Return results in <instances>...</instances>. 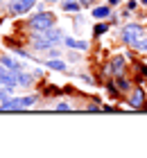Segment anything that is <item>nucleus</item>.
<instances>
[{"label": "nucleus", "mask_w": 147, "mask_h": 158, "mask_svg": "<svg viewBox=\"0 0 147 158\" xmlns=\"http://www.w3.org/2000/svg\"><path fill=\"white\" fill-rule=\"evenodd\" d=\"M63 39H66V36H63L61 30L50 27V30H45V32H36V34H34V48H36V50H48V48L57 45V43H61Z\"/></svg>", "instance_id": "1"}, {"label": "nucleus", "mask_w": 147, "mask_h": 158, "mask_svg": "<svg viewBox=\"0 0 147 158\" xmlns=\"http://www.w3.org/2000/svg\"><path fill=\"white\" fill-rule=\"evenodd\" d=\"M50 27H54V18L50 11H41L29 18V30H34V32H45Z\"/></svg>", "instance_id": "2"}, {"label": "nucleus", "mask_w": 147, "mask_h": 158, "mask_svg": "<svg viewBox=\"0 0 147 158\" xmlns=\"http://www.w3.org/2000/svg\"><path fill=\"white\" fill-rule=\"evenodd\" d=\"M145 36V30L141 25H136V23H129V25H124V30H122V41L124 43H129V45H136L138 41H141Z\"/></svg>", "instance_id": "3"}, {"label": "nucleus", "mask_w": 147, "mask_h": 158, "mask_svg": "<svg viewBox=\"0 0 147 158\" xmlns=\"http://www.w3.org/2000/svg\"><path fill=\"white\" fill-rule=\"evenodd\" d=\"M36 102V97H7L5 99V111H23L27 106H32Z\"/></svg>", "instance_id": "4"}, {"label": "nucleus", "mask_w": 147, "mask_h": 158, "mask_svg": "<svg viewBox=\"0 0 147 158\" xmlns=\"http://www.w3.org/2000/svg\"><path fill=\"white\" fill-rule=\"evenodd\" d=\"M34 5H36V0H9V11L16 14V16H20V14L29 11Z\"/></svg>", "instance_id": "5"}, {"label": "nucleus", "mask_w": 147, "mask_h": 158, "mask_svg": "<svg viewBox=\"0 0 147 158\" xmlns=\"http://www.w3.org/2000/svg\"><path fill=\"white\" fill-rule=\"evenodd\" d=\"M0 84H2V86H9V88L18 86V75H16V70L2 66V68H0Z\"/></svg>", "instance_id": "6"}, {"label": "nucleus", "mask_w": 147, "mask_h": 158, "mask_svg": "<svg viewBox=\"0 0 147 158\" xmlns=\"http://www.w3.org/2000/svg\"><path fill=\"white\" fill-rule=\"evenodd\" d=\"M122 68H124V59H122V56H115V59L106 66V73H109V75L120 77V75H122Z\"/></svg>", "instance_id": "7"}, {"label": "nucleus", "mask_w": 147, "mask_h": 158, "mask_svg": "<svg viewBox=\"0 0 147 158\" xmlns=\"http://www.w3.org/2000/svg\"><path fill=\"white\" fill-rule=\"evenodd\" d=\"M145 104V93H143V88H134L131 90V95H129V106H143Z\"/></svg>", "instance_id": "8"}, {"label": "nucleus", "mask_w": 147, "mask_h": 158, "mask_svg": "<svg viewBox=\"0 0 147 158\" xmlns=\"http://www.w3.org/2000/svg\"><path fill=\"white\" fill-rule=\"evenodd\" d=\"M0 66H5V68H11V70H20V63L14 59V56H0Z\"/></svg>", "instance_id": "9"}, {"label": "nucleus", "mask_w": 147, "mask_h": 158, "mask_svg": "<svg viewBox=\"0 0 147 158\" xmlns=\"http://www.w3.org/2000/svg\"><path fill=\"white\" fill-rule=\"evenodd\" d=\"M45 66L48 68H52V70H59V73H66V63L63 61H59V59H45Z\"/></svg>", "instance_id": "10"}, {"label": "nucleus", "mask_w": 147, "mask_h": 158, "mask_svg": "<svg viewBox=\"0 0 147 158\" xmlns=\"http://www.w3.org/2000/svg\"><path fill=\"white\" fill-rule=\"evenodd\" d=\"M93 16L97 18V20H102V18H106V16H111V9H109V7H95Z\"/></svg>", "instance_id": "11"}, {"label": "nucleus", "mask_w": 147, "mask_h": 158, "mask_svg": "<svg viewBox=\"0 0 147 158\" xmlns=\"http://www.w3.org/2000/svg\"><path fill=\"white\" fill-rule=\"evenodd\" d=\"M79 7H82V2H79V0H70V2H63V9H66V11H79Z\"/></svg>", "instance_id": "12"}, {"label": "nucleus", "mask_w": 147, "mask_h": 158, "mask_svg": "<svg viewBox=\"0 0 147 158\" xmlns=\"http://www.w3.org/2000/svg\"><path fill=\"white\" fill-rule=\"evenodd\" d=\"M16 75H18V84H20V86H23V84H29V81H32V75L23 73V70H16Z\"/></svg>", "instance_id": "13"}, {"label": "nucleus", "mask_w": 147, "mask_h": 158, "mask_svg": "<svg viewBox=\"0 0 147 158\" xmlns=\"http://www.w3.org/2000/svg\"><path fill=\"white\" fill-rule=\"evenodd\" d=\"M131 86H129V81L127 79H122V77H118V90H129Z\"/></svg>", "instance_id": "14"}, {"label": "nucleus", "mask_w": 147, "mask_h": 158, "mask_svg": "<svg viewBox=\"0 0 147 158\" xmlns=\"http://www.w3.org/2000/svg\"><path fill=\"white\" fill-rule=\"evenodd\" d=\"M75 50H84V52H86V50H88V41H77L75 43Z\"/></svg>", "instance_id": "15"}, {"label": "nucleus", "mask_w": 147, "mask_h": 158, "mask_svg": "<svg viewBox=\"0 0 147 158\" xmlns=\"http://www.w3.org/2000/svg\"><path fill=\"white\" fill-rule=\"evenodd\" d=\"M106 30H109V25H106V23H102V25H97V27H95V34L100 36V34H104Z\"/></svg>", "instance_id": "16"}, {"label": "nucleus", "mask_w": 147, "mask_h": 158, "mask_svg": "<svg viewBox=\"0 0 147 158\" xmlns=\"http://www.w3.org/2000/svg\"><path fill=\"white\" fill-rule=\"evenodd\" d=\"M134 48H136V50H147V39H141Z\"/></svg>", "instance_id": "17"}, {"label": "nucleus", "mask_w": 147, "mask_h": 158, "mask_svg": "<svg viewBox=\"0 0 147 158\" xmlns=\"http://www.w3.org/2000/svg\"><path fill=\"white\" fill-rule=\"evenodd\" d=\"M59 54H61V52H59V50H54V48H50V50H48V59H57Z\"/></svg>", "instance_id": "18"}, {"label": "nucleus", "mask_w": 147, "mask_h": 158, "mask_svg": "<svg viewBox=\"0 0 147 158\" xmlns=\"http://www.w3.org/2000/svg\"><path fill=\"white\" fill-rule=\"evenodd\" d=\"M57 111H70V104H66V102H59V104H57Z\"/></svg>", "instance_id": "19"}, {"label": "nucleus", "mask_w": 147, "mask_h": 158, "mask_svg": "<svg viewBox=\"0 0 147 158\" xmlns=\"http://www.w3.org/2000/svg\"><path fill=\"white\" fill-rule=\"evenodd\" d=\"M79 2H82V5H93L95 0H79Z\"/></svg>", "instance_id": "20"}, {"label": "nucleus", "mask_w": 147, "mask_h": 158, "mask_svg": "<svg viewBox=\"0 0 147 158\" xmlns=\"http://www.w3.org/2000/svg\"><path fill=\"white\" fill-rule=\"evenodd\" d=\"M141 73H143V75H147V66H141Z\"/></svg>", "instance_id": "21"}, {"label": "nucleus", "mask_w": 147, "mask_h": 158, "mask_svg": "<svg viewBox=\"0 0 147 158\" xmlns=\"http://www.w3.org/2000/svg\"><path fill=\"white\" fill-rule=\"evenodd\" d=\"M118 2H120V0H109V5H118Z\"/></svg>", "instance_id": "22"}, {"label": "nucleus", "mask_w": 147, "mask_h": 158, "mask_svg": "<svg viewBox=\"0 0 147 158\" xmlns=\"http://www.w3.org/2000/svg\"><path fill=\"white\" fill-rule=\"evenodd\" d=\"M141 2H143V5H147V0H141Z\"/></svg>", "instance_id": "23"}, {"label": "nucleus", "mask_w": 147, "mask_h": 158, "mask_svg": "<svg viewBox=\"0 0 147 158\" xmlns=\"http://www.w3.org/2000/svg\"><path fill=\"white\" fill-rule=\"evenodd\" d=\"M145 109H147V106H145Z\"/></svg>", "instance_id": "24"}]
</instances>
